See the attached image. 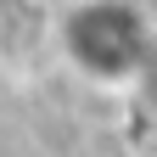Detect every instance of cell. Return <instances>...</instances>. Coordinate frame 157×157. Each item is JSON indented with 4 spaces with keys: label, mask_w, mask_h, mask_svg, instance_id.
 <instances>
[{
    "label": "cell",
    "mask_w": 157,
    "mask_h": 157,
    "mask_svg": "<svg viewBox=\"0 0 157 157\" xmlns=\"http://www.w3.org/2000/svg\"><path fill=\"white\" fill-rule=\"evenodd\" d=\"M56 51L95 90H140L157 56V17L146 0H73L56 11Z\"/></svg>",
    "instance_id": "1"
},
{
    "label": "cell",
    "mask_w": 157,
    "mask_h": 157,
    "mask_svg": "<svg viewBox=\"0 0 157 157\" xmlns=\"http://www.w3.org/2000/svg\"><path fill=\"white\" fill-rule=\"evenodd\" d=\"M135 95H146V107L157 112V56H151V67H146V84L135 90Z\"/></svg>",
    "instance_id": "2"
},
{
    "label": "cell",
    "mask_w": 157,
    "mask_h": 157,
    "mask_svg": "<svg viewBox=\"0 0 157 157\" xmlns=\"http://www.w3.org/2000/svg\"><path fill=\"white\" fill-rule=\"evenodd\" d=\"M34 6H45V11L56 17V11H62V6H73V0H34Z\"/></svg>",
    "instance_id": "3"
}]
</instances>
